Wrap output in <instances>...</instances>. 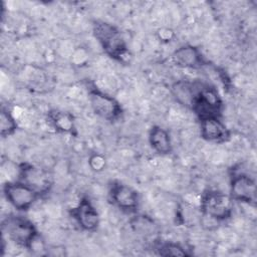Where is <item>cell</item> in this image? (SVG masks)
<instances>
[{"label":"cell","instance_id":"8992f818","mask_svg":"<svg viewBox=\"0 0 257 257\" xmlns=\"http://www.w3.org/2000/svg\"><path fill=\"white\" fill-rule=\"evenodd\" d=\"M88 97L93 111L100 117L113 121L121 115V106L118 101L98 88H91Z\"/></svg>","mask_w":257,"mask_h":257},{"label":"cell","instance_id":"4fadbf2b","mask_svg":"<svg viewBox=\"0 0 257 257\" xmlns=\"http://www.w3.org/2000/svg\"><path fill=\"white\" fill-rule=\"evenodd\" d=\"M149 142L151 147L160 155H168L173 150L170 134L159 125H154L151 128L149 133Z\"/></svg>","mask_w":257,"mask_h":257},{"label":"cell","instance_id":"9c48e42d","mask_svg":"<svg viewBox=\"0 0 257 257\" xmlns=\"http://www.w3.org/2000/svg\"><path fill=\"white\" fill-rule=\"evenodd\" d=\"M71 215L77 224L85 231H94L99 224V216L87 198H83L72 209Z\"/></svg>","mask_w":257,"mask_h":257},{"label":"cell","instance_id":"8fae6325","mask_svg":"<svg viewBox=\"0 0 257 257\" xmlns=\"http://www.w3.org/2000/svg\"><path fill=\"white\" fill-rule=\"evenodd\" d=\"M201 137L211 143H223L229 140L230 133L219 117H207L200 119Z\"/></svg>","mask_w":257,"mask_h":257},{"label":"cell","instance_id":"5b68a950","mask_svg":"<svg viewBox=\"0 0 257 257\" xmlns=\"http://www.w3.org/2000/svg\"><path fill=\"white\" fill-rule=\"evenodd\" d=\"M232 199L221 192H208L203 197L201 202V209L204 216L209 217L215 221H222L227 219L231 214Z\"/></svg>","mask_w":257,"mask_h":257},{"label":"cell","instance_id":"7c38bea8","mask_svg":"<svg viewBox=\"0 0 257 257\" xmlns=\"http://www.w3.org/2000/svg\"><path fill=\"white\" fill-rule=\"evenodd\" d=\"M172 61L182 68H198L204 64V58L200 50L192 45L177 48L172 54Z\"/></svg>","mask_w":257,"mask_h":257},{"label":"cell","instance_id":"52a82bcc","mask_svg":"<svg viewBox=\"0 0 257 257\" xmlns=\"http://www.w3.org/2000/svg\"><path fill=\"white\" fill-rule=\"evenodd\" d=\"M256 196L255 181L246 174L234 175L231 179L230 197L232 200L254 204Z\"/></svg>","mask_w":257,"mask_h":257},{"label":"cell","instance_id":"7a4b0ae2","mask_svg":"<svg viewBox=\"0 0 257 257\" xmlns=\"http://www.w3.org/2000/svg\"><path fill=\"white\" fill-rule=\"evenodd\" d=\"M223 102L218 91L209 85L196 82V90L191 109L200 119L220 117Z\"/></svg>","mask_w":257,"mask_h":257},{"label":"cell","instance_id":"30bf717a","mask_svg":"<svg viewBox=\"0 0 257 257\" xmlns=\"http://www.w3.org/2000/svg\"><path fill=\"white\" fill-rule=\"evenodd\" d=\"M19 181L29 185L40 194L46 192L50 186L48 174L32 165H22L19 168Z\"/></svg>","mask_w":257,"mask_h":257},{"label":"cell","instance_id":"ac0fdd59","mask_svg":"<svg viewBox=\"0 0 257 257\" xmlns=\"http://www.w3.org/2000/svg\"><path fill=\"white\" fill-rule=\"evenodd\" d=\"M88 164H89V167L92 171L100 172L105 167V159L100 154H93L92 156H90Z\"/></svg>","mask_w":257,"mask_h":257},{"label":"cell","instance_id":"ba28073f","mask_svg":"<svg viewBox=\"0 0 257 257\" xmlns=\"http://www.w3.org/2000/svg\"><path fill=\"white\" fill-rule=\"evenodd\" d=\"M109 196L112 203L122 211L134 212L139 206L138 193L132 187L120 182L111 184Z\"/></svg>","mask_w":257,"mask_h":257},{"label":"cell","instance_id":"2e32d148","mask_svg":"<svg viewBox=\"0 0 257 257\" xmlns=\"http://www.w3.org/2000/svg\"><path fill=\"white\" fill-rule=\"evenodd\" d=\"M54 127L61 132H69L73 126L72 117L62 111H51L49 115Z\"/></svg>","mask_w":257,"mask_h":257},{"label":"cell","instance_id":"e0dca14e","mask_svg":"<svg viewBox=\"0 0 257 257\" xmlns=\"http://www.w3.org/2000/svg\"><path fill=\"white\" fill-rule=\"evenodd\" d=\"M158 254L161 256H185L188 255L186 250L177 243L174 242H165L161 243L157 249Z\"/></svg>","mask_w":257,"mask_h":257},{"label":"cell","instance_id":"5bb4252c","mask_svg":"<svg viewBox=\"0 0 257 257\" xmlns=\"http://www.w3.org/2000/svg\"><path fill=\"white\" fill-rule=\"evenodd\" d=\"M196 90V82L187 80H179L172 85V93L175 99L182 105L191 109L194 94Z\"/></svg>","mask_w":257,"mask_h":257},{"label":"cell","instance_id":"6da1fadb","mask_svg":"<svg viewBox=\"0 0 257 257\" xmlns=\"http://www.w3.org/2000/svg\"><path fill=\"white\" fill-rule=\"evenodd\" d=\"M93 34L105 53L117 61H125L130 57V51L120 31L104 21H96L93 24Z\"/></svg>","mask_w":257,"mask_h":257},{"label":"cell","instance_id":"277c9868","mask_svg":"<svg viewBox=\"0 0 257 257\" xmlns=\"http://www.w3.org/2000/svg\"><path fill=\"white\" fill-rule=\"evenodd\" d=\"M3 194L8 203L19 211L28 210L38 199L40 193L21 181L6 182Z\"/></svg>","mask_w":257,"mask_h":257},{"label":"cell","instance_id":"9a60e30c","mask_svg":"<svg viewBox=\"0 0 257 257\" xmlns=\"http://www.w3.org/2000/svg\"><path fill=\"white\" fill-rule=\"evenodd\" d=\"M17 130V122L10 110L6 108L1 109L0 113V132L3 138L9 137Z\"/></svg>","mask_w":257,"mask_h":257},{"label":"cell","instance_id":"3957f363","mask_svg":"<svg viewBox=\"0 0 257 257\" xmlns=\"http://www.w3.org/2000/svg\"><path fill=\"white\" fill-rule=\"evenodd\" d=\"M2 231L8 239L15 244L31 249L38 238V233L33 223L21 216H9L2 222Z\"/></svg>","mask_w":257,"mask_h":257}]
</instances>
